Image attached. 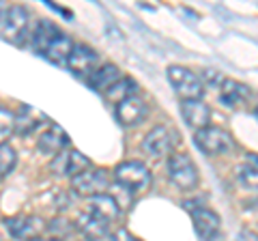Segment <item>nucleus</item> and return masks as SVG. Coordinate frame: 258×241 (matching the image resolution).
<instances>
[{
  "instance_id": "obj_1",
  "label": "nucleus",
  "mask_w": 258,
  "mask_h": 241,
  "mask_svg": "<svg viewBox=\"0 0 258 241\" xmlns=\"http://www.w3.org/2000/svg\"><path fill=\"white\" fill-rule=\"evenodd\" d=\"M194 142H196V147L207 155H220L235 147L232 136L226 130H222V127H205V130H198L194 134Z\"/></svg>"
},
{
  "instance_id": "obj_2",
  "label": "nucleus",
  "mask_w": 258,
  "mask_h": 241,
  "mask_svg": "<svg viewBox=\"0 0 258 241\" xmlns=\"http://www.w3.org/2000/svg\"><path fill=\"white\" fill-rule=\"evenodd\" d=\"M168 80H170L174 91L179 93L183 99H200L205 93L203 80L185 67H179V65L168 67Z\"/></svg>"
},
{
  "instance_id": "obj_3",
  "label": "nucleus",
  "mask_w": 258,
  "mask_h": 241,
  "mask_svg": "<svg viewBox=\"0 0 258 241\" xmlns=\"http://www.w3.org/2000/svg\"><path fill=\"white\" fill-rule=\"evenodd\" d=\"M168 174L179 190H194L198 186V168L187 155H170L168 159Z\"/></svg>"
},
{
  "instance_id": "obj_4",
  "label": "nucleus",
  "mask_w": 258,
  "mask_h": 241,
  "mask_svg": "<svg viewBox=\"0 0 258 241\" xmlns=\"http://www.w3.org/2000/svg\"><path fill=\"white\" fill-rule=\"evenodd\" d=\"M114 179L132 192H140L151 186V172L142 162H123L116 166Z\"/></svg>"
},
{
  "instance_id": "obj_5",
  "label": "nucleus",
  "mask_w": 258,
  "mask_h": 241,
  "mask_svg": "<svg viewBox=\"0 0 258 241\" xmlns=\"http://www.w3.org/2000/svg\"><path fill=\"white\" fill-rule=\"evenodd\" d=\"M5 226L11 232V237H15V239L35 241L41 237L45 222H43V218H39V215H13V218L5 220Z\"/></svg>"
},
{
  "instance_id": "obj_6",
  "label": "nucleus",
  "mask_w": 258,
  "mask_h": 241,
  "mask_svg": "<svg viewBox=\"0 0 258 241\" xmlns=\"http://www.w3.org/2000/svg\"><path fill=\"white\" fill-rule=\"evenodd\" d=\"M88 168H91L88 157H84L80 151H74V149L60 151V153L56 155L52 159V164H50V170L56 176H71V179H74L76 174L88 170Z\"/></svg>"
},
{
  "instance_id": "obj_7",
  "label": "nucleus",
  "mask_w": 258,
  "mask_h": 241,
  "mask_svg": "<svg viewBox=\"0 0 258 241\" xmlns=\"http://www.w3.org/2000/svg\"><path fill=\"white\" fill-rule=\"evenodd\" d=\"M174 142H176V136H174V132L170 130V127L157 125L144 136L142 149L147 151L151 157H166V155H170Z\"/></svg>"
},
{
  "instance_id": "obj_8",
  "label": "nucleus",
  "mask_w": 258,
  "mask_h": 241,
  "mask_svg": "<svg viewBox=\"0 0 258 241\" xmlns=\"http://www.w3.org/2000/svg\"><path fill=\"white\" fill-rule=\"evenodd\" d=\"M3 35L11 43H22L28 35V11L24 7H11L3 15Z\"/></svg>"
},
{
  "instance_id": "obj_9",
  "label": "nucleus",
  "mask_w": 258,
  "mask_h": 241,
  "mask_svg": "<svg viewBox=\"0 0 258 241\" xmlns=\"http://www.w3.org/2000/svg\"><path fill=\"white\" fill-rule=\"evenodd\" d=\"M71 186L82 196H97V194H103L110 188V176L101 168H97V170H84L71 179Z\"/></svg>"
},
{
  "instance_id": "obj_10",
  "label": "nucleus",
  "mask_w": 258,
  "mask_h": 241,
  "mask_svg": "<svg viewBox=\"0 0 258 241\" xmlns=\"http://www.w3.org/2000/svg\"><path fill=\"white\" fill-rule=\"evenodd\" d=\"M181 114L185 118V123L194 130H205L209 127V120H211V110L203 99H183L181 103Z\"/></svg>"
},
{
  "instance_id": "obj_11",
  "label": "nucleus",
  "mask_w": 258,
  "mask_h": 241,
  "mask_svg": "<svg viewBox=\"0 0 258 241\" xmlns=\"http://www.w3.org/2000/svg\"><path fill=\"white\" fill-rule=\"evenodd\" d=\"M144 116H147V103H144V99L138 97V95H132V97H127L125 101H120L116 106L118 123H123L127 127L142 123Z\"/></svg>"
},
{
  "instance_id": "obj_12",
  "label": "nucleus",
  "mask_w": 258,
  "mask_h": 241,
  "mask_svg": "<svg viewBox=\"0 0 258 241\" xmlns=\"http://www.w3.org/2000/svg\"><path fill=\"white\" fill-rule=\"evenodd\" d=\"M97 61H99V56L93 47L88 45H74V50H71V56L67 61V67L74 71L76 76H88L95 71V65Z\"/></svg>"
},
{
  "instance_id": "obj_13",
  "label": "nucleus",
  "mask_w": 258,
  "mask_h": 241,
  "mask_svg": "<svg viewBox=\"0 0 258 241\" xmlns=\"http://www.w3.org/2000/svg\"><path fill=\"white\" fill-rule=\"evenodd\" d=\"M191 211V220H194V228H196L198 237L205 241H211L217 232H220V215L209 211L205 207L198 209H189Z\"/></svg>"
},
{
  "instance_id": "obj_14",
  "label": "nucleus",
  "mask_w": 258,
  "mask_h": 241,
  "mask_svg": "<svg viewBox=\"0 0 258 241\" xmlns=\"http://www.w3.org/2000/svg\"><path fill=\"white\" fill-rule=\"evenodd\" d=\"M69 144V138L58 125H50L47 130L39 136V142H37V149L41 151L43 155H50V157H56L60 151Z\"/></svg>"
},
{
  "instance_id": "obj_15",
  "label": "nucleus",
  "mask_w": 258,
  "mask_h": 241,
  "mask_svg": "<svg viewBox=\"0 0 258 241\" xmlns=\"http://www.w3.org/2000/svg\"><path fill=\"white\" fill-rule=\"evenodd\" d=\"M86 239L91 241H99L101 237H106L110 232V224L106 220L97 218V215H93L91 211H84L78 215V226H76Z\"/></svg>"
},
{
  "instance_id": "obj_16",
  "label": "nucleus",
  "mask_w": 258,
  "mask_h": 241,
  "mask_svg": "<svg viewBox=\"0 0 258 241\" xmlns=\"http://www.w3.org/2000/svg\"><path fill=\"white\" fill-rule=\"evenodd\" d=\"M45 116L32 106H22L15 112V134L20 136H28L37 130V127L43 125Z\"/></svg>"
},
{
  "instance_id": "obj_17",
  "label": "nucleus",
  "mask_w": 258,
  "mask_h": 241,
  "mask_svg": "<svg viewBox=\"0 0 258 241\" xmlns=\"http://www.w3.org/2000/svg\"><path fill=\"white\" fill-rule=\"evenodd\" d=\"M74 41L67 37V35H62V33H58L56 35L52 41H50V45L45 47V52H43V56L47 61H52V63H56V65H67V61H69V56H71V50H74Z\"/></svg>"
},
{
  "instance_id": "obj_18",
  "label": "nucleus",
  "mask_w": 258,
  "mask_h": 241,
  "mask_svg": "<svg viewBox=\"0 0 258 241\" xmlns=\"http://www.w3.org/2000/svg\"><path fill=\"white\" fill-rule=\"evenodd\" d=\"M88 211L110 224L112 220L118 218L120 209H118V205L114 203V198H112L110 194H97V196L91 198V203H88Z\"/></svg>"
},
{
  "instance_id": "obj_19",
  "label": "nucleus",
  "mask_w": 258,
  "mask_h": 241,
  "mask_svg": "<svg viewBox=\"0 0 258 241\" xmlns=\"http://www.w3.org/2000/svg\"><path fill=\"white\" fill-rule=\"evenodd\" d=\"M249 95V88L245 84L237 82V80H228L226 78L222 86H220V101L224 103V106H239L241 101H245Z\"/></svg>"
},
{
  "instance_id": "obj_20",
  "label": "nucleus",
  "mask_w": 258,
  "mask_h": 241,
  "mask_svg": "<svg viewBox=\"0 0 258 241\" xmlns=\"http://www.w3.org/2000/svg\"><path fill=\"white\" fill-rule=\"evenodd\" d=\"M120 80V71H118V67L116 65H101L99 69H95L93 74H91V86L95 88V91H101V93H106L108 88L114 84V82H118Z\"/></svg>"
},
{
  "instance_id": "obj_21",
  "label": "nucleus",
  "mask_w": 258,
  "mask_h": 241,
  "mask_svg": "<svg viewBox=\"0 0 258 241\" xmlns=\"http://www.w3.org/2000/svg\"><path fill=\"white\" fill-rule=\"evenodd\" d=\"M58 35V28L54 26V24H50V22H39L37 26H35V30H32V37H30V41H32V47H35L37 52H45V47L50 45V41L52 39Z\"/></svg>"
},
{
  "instance_id": "obj_22",
  "label": "nucleus",
  "mask_w": 258,
  "mask_h": 241,
  "mask_svg": "<svg viewBox=\"0 0 258 241\" xmlns=\"http://www.w3.org/2000/svg\"><path fill=\"white\" fill-rule=\"evenodd\" d=\"M136 88H138V84L134 82V80H129V78H120L118 82L112 84L108 91H106V97L110 101H114L116 106L120 101H125L127 97H132V95H136Z\"/></svg>"
},
{
  "instance_id": "obj_23",
  "label": "nucleus",
  "mask_w": 258,
  "mask_h": 241,
  "mask_svg": "<svg viewBox=\"0 0 258 241\" xmlns=\"http://www.w3.org/2000/svg\"><path fill=\"white\" fill-rule=\"evenodd\" d=\"M241 181L247 183L249 188H258V155L256 153H247L245 162L241 166Z\"/></svg>"
},
{
  "instance_id": "obj_24",
  "label": "nucleus",
  "mask_w": 258,
  "mask_h": 241,
  "mask_svg": "<svg viewBox=\"0 0 258 241\" xmlns=\"http://www.w3.org/2000/svg\"><path fill=\"white\" fill-rule=\"evenodd\" d=\"M13 132H15V112L0 106V147L7 144Z\"/></svg>"
},
{
  "instance_id": "obj_25",
  "label": "nucleus",
  "mask_w": 258,
  "mask_h": 241,
  "mask_svg": "<svg viewBox=\"0 0 258 241\" xmlns=\"http://www.w3.org/2000/svg\"><path fill=\"white\" fill-rule=\"evenodd\" d=\"M15 164H18V153H15V149L9 147V144H3V147H0V179L9 174L15 168Z\"/></svg>"
},
{
  "instance_id": "obj_26",
  "label": "nucleus",
  "mask_w": 258,
  "mask_h": 241,
  "mask_svg": "<svg viewBox=\"0 0 258 241\" xmlns=\"http://www.w3.org/2000/svg\"><path fill=\"white\" fill-rule=\"evenodd\" d=\"M74 224H71L67 218H54L52 222H50V226H47V230L52 232V239H58L60 237V241L67 237V235H71V232H74Z\"/></svg>"
},
{
  "instance_id": "obj_27",
  "label": "nucleus",
  "mask_w": 258,
  "mask_h": 241,
  "mask_svg": "<svg viewBox=\"0 0 258 241\" xmlns=\"http://www.w3.org/2000/svg\"><path fill=\"white\" fill-rule=\"evenodd\" d=\"M110 196L114 198V203L118 205V209H125L132 205V198H134V192L127 190L125 186H120V183H116L114 188L110 186Z\"/></svg>"
},
{
  "instance_id": "obj_28",
  "label": "nucleus",
  "mask_w": 258,
  "mask_h": 241,
  "mask_svg": "<svg viewBox=\"0 0 258 241\" xmlns=\"http://www.w3.org/2000/svg\"><path fill=\"white\" fill-rule=\"evenodd\" d=\"M203 78L207 80L209 86H215V88H220L222 82L226 80V78L220 74V71H215V69H205V71H203Z\"/></svg>"
},
{
  "instance_id": "obj_29",
  "label": "nucleus",
  "mask_w": 258,
  "mask_h": 241,
  "mask_svg": "<svg viewBox=\"0 0 258 241\" xmlns=\"http://www.w3.org/2000/svg\"><path fill=\"white\" fill-rule=\"evenodd\" d=\"M112 241H140V239L134 237L127 228H116L114 232H112Z\"/></svg>"
},
{
  "instance_id": "obj_30",
  "label": "nucleus",
  "mask_w": 258,
  "mask_h": 241,
  "mask_svg": "<svg viewBox=\"0 0 258 241\" xmlns=\"http://www.w3.org/2000/svg\"><path fill=\"white\" fill-rule=\"evenodd\" d=\"M239 241H258V232L243 228V230H241V235H239Z\"/></svg>"
},
{
  "instance_id": "obj_31",
  "label": "nucleus",
  "mask_w": 258,
  "mask_h": 241,
  "mask_svg": "<svg viewBox=\"0 0 258 241\" xmlns=\"http://www.w3.org/2000/svg\"><path fill=\"white\" fill-rule=\"evenodd\" d=\"M35 241H60V239H41V237H39V239H35Z\"/></svg>"
},
{
  "instance_id": "obj_32",
  "label": "nucleus",
  "mask_w": 258,
  "mask_h": 241,
  "mask_svg": "<svg viewBox=\"0 0 258 241\" xmlns=\"http://www.w3.org/2000/svg\"><path fill=\"white\" fill-rule=\"evenodd\" d=\"M0 15H5V7L3 5H0Z\"/></svg>"
},
{
  "instance_id": "obj_33",
  "label": "nucleus",
  "mask_w": 258,
  "mask_h": 241,
  "mask_svg": "<svg viewBox=\"0 0 258 241\" xmlns=\"http://www.w3.org/2000/svg\"><path fill=\"white\" fill-rule=\"evenodd\" d=\"M0 241H7V239H5V237H0Z\"/></svg>"
},
{
  "instance_id": "obj_34",
  "label": "nucleus",
  "mask_w": 258,
  "mask_h": 241,
  "mask_svg": "<svg viewBox=\"0 0 258 241\" xmlns=\"http://www.w3.org/2000/svg\"><path fill=\"white\" fill-rule=\"evenodd\" d=\"M256 116H258V108H256Z\"/></svg>"
},
{
  "instance_id": "obj_35",
  "label": "nucleus",
  "mask_w": 258,
  "mask_h": 241,
  "mask_svg": "<svg viewBox=\"0 0 258 241\" xmlns=\"http://www.w3.org/2000/svg\"><path fill=\"white\" fill-rule=\"evenodd\" d=\"M84 241H91V239H84Z\"/></svg>"
}]
</instances>
